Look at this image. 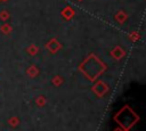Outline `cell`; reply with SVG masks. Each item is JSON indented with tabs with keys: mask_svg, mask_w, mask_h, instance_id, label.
<instances>
[{
	"mask_svg": "<svg viewBox=\"0 0 146 131\" xmlns=\"http://www.w3.org/2000/svg\"><path fill=\"white\" fill-rule=\"evenodd\" d=\"M116 17H117V19H120V21H123V19L125 18V16H124L123 14H120V15H117Z\"/></svg>",
	"mask_w": 146,
	"mask_h": 131,
	"instance_id": "7a4b0ae2",
	"label": "cell"
},
{
	"mask_svg": "<svg viewBox=\"0 0 146 131\" xmlns=\"http://www.w3.org/2000/svg\"><path fill=\"white\" fill-rule=\"evenodd\" d=\"M73 14H74V13L70 9V7H66V9L63 11V16H65V18H67V19H70Z\"/></svg>",
	"mask_w": 146,
	"mask_h": 131,
	"instance_id": "6da1fadb",
	"label": "cell"
},
{
	"mask_svg": "<svg viewBox=\"0 0 146 131\" xmlns=\"http://www.w3.org/2000/svg\"><path fill=\"white\" fill-rule=\"evenodd\" d=\"M2 1H7V0H2Z\"/></svg>",
	"mask_w": 146,
	"mask_h": 131,
	"instance_id": "277c9868",
	"label": "cell"
},
{
	"mask_svg": "<svg viewBox=\"0 0 146 131\" xmlns=\"http://www.w3.org/2000/svg\"><path fill=\"white\" fill-rule=\"evenodd\" d=\"M0 16H1V18H3V19H6V18H7V17H6V16H7V14H6V13H1V14H0Z\"/></svg>",
	"mask_w": 146,
	"mask_h": 131,
	"instance_id": "3957f363",
	"label": "cell"
}]
</instances>
